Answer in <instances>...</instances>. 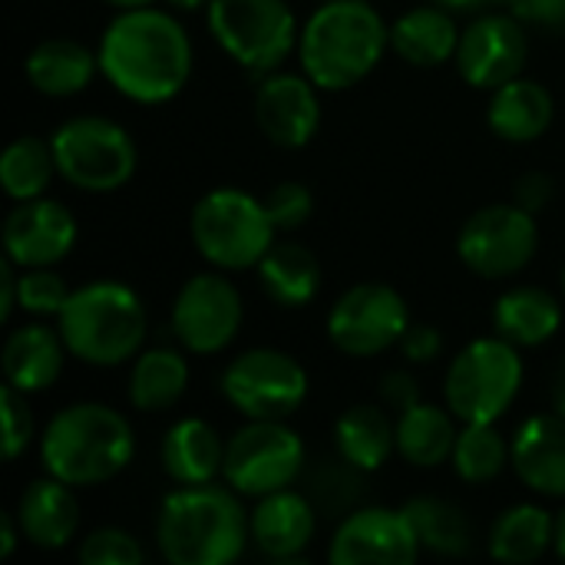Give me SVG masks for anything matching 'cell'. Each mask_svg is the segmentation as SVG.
<instances>
[{
    "label": "cell",
    "mask_w": 565,
    "mask_h": 565,
    "mask_svg": "<svg viewBox=\"0 0 565 565\" xmlns=\"http://www.w3.org/2000/svg\"><path fill=\"white\" fill-rule=\"evenodd\" d=\"M563 295H565V271H563Z\"/></svg>",
    "instance_id": "obj_52"
},
{
    "label": "cell",
    "mask_w": 565,
    "mask_h": 565,
    "mask_svg": "<svg viewBox=\"0 0 565 565\" xmlns=\"http://www.w3.org/2000/svg\"><path fill=\"white\" fill-rule=\"evenodd\" d=\"M56 328L73 358L93 367H116L132 361L146 341V308L122 281H89L70 291Z\"/></svg>",
    "instance_id": "obj_5"
},
{
    "label": "cell",
    "mask_w": 565,
    "mask_h": 565,
    "mask_svg": "<svg viewBox=\"0 0 565 565\" xmlns=\"http://www.w3.org/2000/svg\"><path fill=\"white\" fill-rule=\"evenodd\" d=\"M20 536H23V533H20L17 513H0V559H10V556H13Z\"/></svg>",
    "instance_id": "obj_46"
},
{
    "label": "cell",
    "mask_w": 565,
    "mask_h": 565,
    "mask_svg": "<svg viewBox=\"0 0 565 565\" xmlns=\"http://www.w3.org/2000/svg\"><path fill=\"white\" fill-rule=\"evenodd\" d=\"M76 559L83 565H142L146 553L132 533L119 526H99L79 543Z\"/></svg>",
    "instance_id": "obj_38"
},
{
    "label": "cell",
    "mask_w": 565,
    "mask_h": 565,
    "mask_svg": "<svg viewBox=\"0 0 565 565\" xmlns=\"http://www.w3.org/2000/svg\"><path fill=\"white\" fill-rule=\"evenodd\" d=\"M305 497L324 520H344L354 510H361V500L367 493V470L351 463L344 454H328L305 467Z\"/></svg>",
    "instance_id": "obj_33"
},
{
    "label": "cell",
    "mask_w": 565,
    "mask_h": 565,
    "mask_svg": "<svg viewBox=\"0 0 565 565\" xmlns=\"http://www.w3.org/2000/svg\"><path fill=\"white\" fill-rule=\"evenodd\" d=\"M556 540V516L536 503H516L503 510L493 526L487 550L497 563H536Z\"/></svg>",
    "instance_id": "obj_30"
},
{
    "label": "cell",
    "mask_w": 565,
    "mask_h": 565,
    "mask_svg": "<svg viewBox=\"0 0 565 565\" xmlns=\"http://www.w3.org/2000/svg\"><path fill=\"white\" fill-rule=\"evenodd\" d=\"M563 328V305L540 285H520L497 298L493 331L516 348H540Z\"/></svg>",
    "instance_id": "obj_26"
},
{
    "label": "cell",
    "mask_w": 565,
    "mask_h": 565,
    "mask_svg": "<svg viewBox=\"0 0 565 565\" xmlns=\"http://www.w3.org/2000/svg\"><path fill=\"white\" fill-rule=\"evenodd\" d=\"M516 477L540 497L565 500V417L536 414L510 440Z\"/></svg>",
    "instance_id": "obj_20"
},
{
    "label": "cell",
    "mask_w": 565,
    "mask_h": 565,
    "mask_svg": "<svg viewBox=\"0 0 565 565\" xmlns=\"http://www.w3.org/2000/svg\"><path fill=\"white\" fill-rule=\"evenodd\" d=\"M450 463L457 477L473 487L493 483L507 467H513V447L503 440L497 424H463Z\"/></svg>",
    "instance_id": "obj_36"
},
{
    "label": "cell",
    "mask_w": 565,
    "mask_h": 565,
    "mask_svg": "<svg viewBox=\"0 0 565 565\" xmlns=\"http://www.w3.org/2000/svg\"><path fill=\"white\" fill-rule=\"evenodd\" d=\"M205 20L215 43L252 73L278 70L301 36L285 0H209Z\"/></svg>",
    "instance_id": "obj_9"
},
{
    "label": "cell",
    "mask_w": 565,
    "mask_h": 565,
    "mask_svg": "<svg viewBox=\"0 0 565 565\" xmlns=\"http://www.w3.org/2000/svg\"><path fill=\"white\" fill-rule=\"evenodd\" d=\"M411 328V308L404 295L381 281H361L348 288L328 311V338L348 358H374L401 344Z\"/></svg>",
    "instance_id": "obj_13"
},
{
    "label": "cell",
    "mask_w": 565,
    "mask_h": 565,
    "mask_svg": "<svg viewBox=\"0 0 565 565\" xmlns=\"http://www.w3.org/2000/svg\"><path fill=\"white\" fill-rule=\"evenodd\" d=\"M252 540L248 513L232 487H179L159 507L156 543L172 565H225Z\"/></svg>",
    "instance_id": "obj_3"
},
{
    "label": "cell",
    "mask_w": 565,
    "mask_h": 565,
    "mask_svg": "<svg viewBox=\"0 0 565 565\" xmlns=\"http://www.w3.org/2000/svg\"><path fill=\"white\" fill-rule=\"evenodd\" d=\"M550 397H553V414L565 417V358L556 364L553 371V387H550Z\"/></svg>",
    "instance_id": "obj_48"
},
{
    "label": "cell",
    "mask_w": 565,
    "mask_h": 565,
    "mask_svg": "<svg viewBox=\"0 0 565 565\" xmlns=\"http://www.w3.org/2000/svg\"><path fill=\"white\" fill-rule=\"evenodd\" d=\"M70 298L66 281L53 268H20L17 278V305L26 315H60Z\"/></svg>",
    "instance_id": "obj_37"
},
{
    "label": "cell",
    "mask_w": 565,
    "mask_h": 565,
    "mask_svg": "<svg viewBox=\"0 0 565 565\" xmlns=\"http://www.w3.org/2000/svg\"><path fill=\"white\" fill-rule=\"evenodd\" d=\"M334 450L361 470L374 473L397 450V424L381 407L354 404L334 424Z\"/></svg>",
    "instance_id": "obj_32"
},
{
    "label": "cell",
    "mask_w": 565,
    "mask_h": 565,
    "mask_svg": "<svg viewBox=\"0 0 565 565\" xmlns=\"http://www.w3.org/2000/svg\"><path fill=\"white\" fill-rule=\"evenodd\" d=\"M66 344L60 328L53 331L50 324H23L7 334L3 341V381L20 391V394H40L50 391L63 371Z\"/></svg>",
    "instance_id": "obj_22"
},
{
    "label": "cell",
    "mask_w": 565,
    "mask_h": 565,
    "mask_svg": "<svg viewBox=\"0 0 565 565\" xmlns=\"http://www.w3.org/2000/svg\"><path fill=\"white\" fill-rule=\"evenodd\" d=\"M76 245V218L56 199L17 202L3 222V258L17 268H53Z\"/></svg>",
    "instance_id": "obj_17"
},
{
    "label": "cell",
    "mask_w": 565,
    "mask_h": 565,
    "mask_svg": "<svg viewBox=\"0 0 565 565\" xmlns=\"http://www.w3.org/2000/svg\"><path fill=\"white\" fill-rule=\"evenodd\" d=\"M404 516L411 520L420 550L447 559H460L473 550V530L467 513L440 497H414L404 503Z\"/></svg>",
    "instance_id": "obj_34"
},
{
    "label": "cell",
    "mask_w": 565,
    "mask_h": 565,
    "mask_svg": "<svg viewBox=\"0 0 565 565\" xmlns=\"http://www.w3.org/2000/svg\"><path fill=\"white\" fill-rule=\"evenodd\" d=\"M536 248H540L536 215L516 202H497L477 209L457 235L460 262L473 275L490 281L520 275L536 258Z\"/></svg>",
    "instance_id": "obj_12"
},
{
    "label": "cell",
    "mask_w": 565,
    "mask_h": 565,
    "mask_svg": "<svg viewBox=\"0 0 565 565\" xmlns=\"http://www.w3.org/2000/svg\"><path fill=\"white\" fill-rule=\"evenodd\" d=\"M381 401H384L391 411L404 414L407 407H414V404L424 401V397H420V381H417L411 371H391V374H384V381H381Z\"/></svg>",
    "instance_id": "obj_43"
},
{
    "label": "cell",
    "mask_w": 565,
    "mask_h": 565,
    "mask_svg": "<svg viewBox=\"0 0 565 565\" xmlns=\"http://www.w3.org/2000/svg\"><path fill=\"white\" fill-rule=\"evenodd\" d=\"M510 10L540 26H565V0H516Z\"/></svg>",
    "instance_id": "obj_44"
},
{
    "label": "cell",
    "mask_w": 565,
    "mask_h": 565,
    "mask_svg": "<svg viewBox=\"0 0 565 565\" xmlns=\"http://www.w3.org/2000/svg\"><path fill=\"white\" fill-rule=\"evenodd\" d=\"M106 3L116 10H136V7H152L156 0H106Z\"/></svg>",
    "instance_id": "obj_50"
},
{
    "label": "cell",
    "mask_w": 565,
    "mask_h": 565,
    "mask_svg": "<svg viewBox=\"0 0 565 565\" xmlns=\"http://www.w3.org/2000/svg\"><path fill=\"white\" fill-rule=\"evenodd\" d=\"M255 122L281 149H301L321 126L318 86L308 76L271 73L255 89Z\"/></svg>",
    "instance_id": "obj_18"
},
{
    "label": "cell",
    "mask_w": 565,
    "mask_h": 565,
    "mask_svg": "<svg viewBox=\"0 0 565 565\" xmlns=\"http://www.w3.org/2000/svg\"><path fill=\"white\" fill-rule=\"evenodd\" d=\"M0 404H3V457L17 460L33 440V414L26 407V394L13 391L10 384H3Z\"/></svg>",
    "instance_id": "obj_40"
},
{
    "label": "cell",
    "mask_w": 565,
    "mask_h": 565,
    "mask_svg": "<svg viewBox=\"0 0 565 565\" xmlns=\"http://www.w3.org/2000/svg\"><path fill=\"white\" fill-rule=\"evenodd\" d=\"M242 318V291L218 271L192 275L172 301V334L192 354L225 351L238 338Z\"/></svg>",
    "instance_id": "obj_14"
},
{
    "label": "cell",
    "mask_w": 565,
    "mask_h": 565,
    "mask_svg": "<svg viewBox=\"0 0 565 565\" xmlns=\"http://www.w3.org/2000/svg\"><path fill=\"white\" fill-rule=\"evenodd\" d=\"M321 3H324V0H321Z\"/></svg>",
    "instance_id": "obj_53"
},
{
    "label": "cell",
    "mask_w": 565,
    "mask_h": 565,
    "mask_svg": "<svg viewBox=\"0 0 565 565\" xmlns=\"http://www.w3.org/2000/svg\"><path fill=\"white\" fill-rule=\"evenodd\" d=\"M53 159L60 179L83 192H116L122 189L139 162L132 136L106 116L66 119L53 136Z\"/></svg>",
    "instance_id": "obj_8"
},
{
    "label": "cell",
    "mask_w": 565,
    "mask_h": 565,
    "mask_svg": "<svg viewBox=\"0 0 565 565\" xmlns=\"http://www.w3.org/2000/svg\"><path fill=\"white\" fill-rule=\"evenodd\" d=\"M460 427L450 407L437 404H414L404 414H397V454L420 470L444 467L454 457Z\"/></svg>",
    "instance_id": "obj_29"
},
{
    "label": "cell",
    "mask_w": 565,
    "mask_h": 565,
    "mask_svg": "<svg viewBox=\"0 0 565 565\" xmlns=\"http://www.w3.org/2000/svg\"><path fill=\"white\" fill-rule=\"evenodd\" d=\"M460 30L447 7H414L391 26V50L411 66H440L457 56Z\"/></svg>",
    "instance_id": "obj_27"
},
{
    "label": "cell",
    "mask_w": 565,
    "mask_h": 565,
    "mask_svg": "<svg viewBox=\"0 0 565 565\" xmlns=\"http://www.w3.org/2000/svg\"><path fill=\"white\" fill-rule=\"evenodd\" d=\"M305 444L285 420H248L225 440L222 477L238 497L288 490L305 473Z\"/></svg>",
    "instance_id": "obj_10"
},
{
    "label": "cell",
    "mask_w": 565,
    "mask_h": 565,
    "mask_svg": "<svg viewBox=\"0 0 565 565\" xmlns=\"http://www.w3.org/2000/svg\"><path fill=\"white\" fill-rule=\"evenodd\" d=\"M222 397L248 420H285L308 397L305 367L278 348H252L222 371Z\"/></svg>",
    "instance_id": "obj_11"
},
{
    "label": "cell",
    "mask_w": 565,
    "mask_h": 565,
    "mask_svg": "<svg viewBox=\"0 0 565 565\" xmlns=\"http://www.w3.org/2000/svg\"><path fill=\"white\" fill-rule=\"evenodd\" d=\"M255 271L278 308H305L321 291V262L301 242H275Z\"/></svg>",
    "instance_id": "obj_28"
},
{
    "label": "cell",
    "mask_w": 565,
    "mask_h": 565,
    "mask_svg": "<svg viewBox=\"0 0 565 565\" xmlns=\"http://www.w3.org/2000/svg\"><path fill=\"white\" fill-rule=\"evenodd\" d=\"M96 70H99V53H93L89 46H83L70 36H50V40L36 43L23 63L30 86L40 96H53V99L83 93L93 83Z\"/></svg>",
    "instance_id": "obj_23"
},
{
    "label": "cell",
    "mask_w": 565,
    "mask_h": 565,
    "mask_svg": "<svg viewBox=\"0 0 565 565\" xmlns=\"http://www.w3.org/2000/svg\"><path fill=\"white\" fill-rule=\"evenodd\" d=\"M447 7L450 13H473V10H490V7H513L516 0H434Z\"/></svg>",
    "instance_id": "obj_47"
},
{
    "label": "cell",
    "mask_w": 565,
    "mask_h": 565,
    "mask_svg": "<svg viewBox=\"0 0 565 565\" xmlns=\"http://www.w3.org/2000/svg\"><path fill=\"white\" fill-rule=\"evenodd\" d=\"M166 3H172L175 10H202V7H209V0H166Z\"/></svg>",
    "instance_id": "obj_51"
},
{
    "label": "cell",
    "mask_w": 565,
    "mask_h": 565,
    "mask_svg": "<svg viewBox=\"0 0 565 565\" xmlns=\"http://www.w3.org/2000/svg\"><path fill=\"white\" fill-rule=\"evenodd\" d=\"M189 387V364L175 348L139 351L129 371V404L142 414H162L182 401Z\"/></svg>",
    "instance_id": "obj_31"
},
{
    "label": "cell",
    "mask_w": 565,
    "mask_h": 565,
    "mask_svg": "<svg viewBox=\"0 0 565 565\" xmlns=\"http://www.w3.org/2000/svg\"><path fill=\"white\" fill-rule=\"evenodd\" d=\"M189 232L199 255L218 271L258 268L278 235L265 199H255L252 192L232 185L212 189L195 202Z\"/></svg>",
    "instance_id": "obj_6"
},
{
    "label": "cell",
    "mask_w": 565,
    "mask_h": 565,
    "mask_svg": "<svg viewBox=\"0 0 565 565\" xmlns=\"http://www.w3.org/2000/svg\"><path fill=\"white\" fill-rule=\"evenodd\" d=\"M225 444L212 424L202 417H185L172 424L162 437V470L179 487L212 483L222 473Z\"/></svg>",
    "instance_id": "obj_25"
},
{
    "label": "cell",
    "mask_w": 565,
    "mask_h": 565,
    "mask_svg": "<svg viewBox=\"0 0 565 565\" xmlns=\"http://www.w3.org/2000/svg\"><path fill=\"white\" fill-rule=\"evenodd\" d=\"M391 26L367 0H324L298 36V60L318 89H351L374 73Z\"/></svg>",
    "instance_id": "obj_2"
},
{
    "label": "cell",
    "mask_w": 565,
    "mask_h": 565,
    "mask_svg": "<svg viewBox=\"0 0 565 565\" xmlns=\"http://www.w3.org/2000/svg\"><path fill=\"white\" fill-rule=\"evenodd\" d=\"M136 454L129 420L106 404H70L40 437L43 470L70 487H96L119 477Z\"/></svg>",
    "instance_id": "obj_4"
},
{
    "label": "cell",
    "mask_w": 565,
    "mask_h": 565,
    "mask_svg": "<svg viewBox=\"0 0 565 565\" xmlns=\"http://www.w3.org/2000/svg\"><path fill=\"white\" fill-rule=\"evenodd\" d=\"M53 175H60V172H56L50 139L43 142L36 136H20L0 156V185L7 192V199H13V202L40 199L50 189Z\"/></svg>",
    "instance_id": "obj_35"
},
{
    "label": "cell",
    "mask_w": 565,
    "mask_h": 565,
    "mask_svg": "<svg viewBox=\"0 0 565 565\" xmlns=\"http://www.w3.org/2000/svg\"><path fill=\"white\" fill-rule=\"evenodd\" d=\"M530 40L516 13H480L457 46V73L473 89H497L516 79L526 66Z\"/></svg>",
    "instance_id": "obj_15"
},
{
    "label": "cell",
    "mask_w": 565,
    "mask_h": 565,
    "mask_svg": "<svg viewBox=\"0 0 565 565\" xmlns=\"http://www.w3.org/2000/svg\"><path fill=\"white\" fill-rule=\"evenodd\" d=\"M17 278H20V268L10 258H3V265H0V318L3 321H10L13 311L20 308L17 305Z\"/></svg>",
    "instance_id": "obj_45"
},
{
    "label": "cell",
    "mask_w": 565,
    "mask_h": 565,
    "mask_svg": "<svg viewBox=\"0 0 565 565\" xmlns=\"http://www.w3.org/2000/svg\"><path fill=\"white\" fill-rule=\"evenodd\" d=\"M315 526H318V510L311 507L305 493H295V490L268 493L248 513L252 543L258 546V553L278 563L298 559L311 546Z\"/></svg>",
    "instance_id": "obj_19"
},
{
    "label": "cell",
    "mask_w": 565,
    "mask_h": 565,
    "mask_svg": "<svg viewBox=\"0 0 565 565\" xmlns=\"http://www.w3.org/2000/svg\"><path fill=\"white\" fill-rule=\"evenodd\" d=\"M523 387L520 348L507 338L470 341L447 371L444 397L460 424H497Z\"/></svg>",
    "instance_id": "obj_7"
},
{
    "label": "cell",
    "mask_w": 565,
    "mask_h": 565,
    "mask_svg": "<svg viewBox=\"0 0 565 565\" xmlns=\"http://www.w3.org/2000/svg\"><path fill=\"white\" fill-rule=\"evenodd\" d=\"M265 209H268L271 225L278 232H295V228H301L311 218L315 199H311V189L305 182H278L265 195Z\"/></svg>",
    "instance_id": "obj_39"
},
{
    "label": "cell",
    "mask_w": 565,
    "mask_h": 565,
    "mask_svg": "<svg viewBox=\"0 0 565 565\" xmlns=\"http://www.w3.org/2000/svg\"><path fill=\"white\" fill-rule=\"evenodd\" d=\"M420 556V540L404 516V510L387 507H361L344 516L328 546V559L334 565H411Z\"/></svg>",
    "instance_id": "obj_16"
},
{
    "label": "cell",
    "mask_w": 565,
    "mask_h": 565,
    "mask_svg": "<svg viewBox=\"0 0 565 565\" xmlns=\"http://www.w3.org/2000/svg\"><path fill=\"white\" fill-rule=\"evenodd\" d=\"M17 523L30 546L36 550H63L79 530V503L73 487L56 477L33 480L17 503Z\"/></svg>",
    "instance_id": "obj_21"
},
{
    "label": "cell",
    "mask_w": 565,
    "mask_h": 565,
    "mask_svg": "<svg viewBox=\"0 0 565 565\" xmlns=\"http://www.w3.org/2000/svg\"><path fill=\"white\" fill-rule=\"evenodd\" d=\"M553 550H556L559 559H565V510L556 516V540H553Z\"/></svg>",
    "instance_id": "obj_49"
},
{
    "label": "cell",
    "mask_w": 565,
    "mask_h": 565,
    "mask_svg": "<svg viewBox=\"0 0 565 565\" xmlns=\"http://www.w3.org/2000/svg\"><path fill=\"white\" fill-rule=\"evenodd\" d=\"M401 351L411 364H430L444 351V334L434 324H411L401 338Z\"/></svg>",
    "instance_id": "obj_41"
},
{
    "label": "cell",
    "mask_w": 565,
    "mask_h": 565,
    "mask_svg": "<svg viewBox=\"0 0 565 565\" xmlns=\"http://www.w3.org/2000/svg\"><path fill=\"white\" fill-rule=\"evenodd\" d=\"M553 116H556L553 93L540 79H526V76L497 86L487 109V122L493 136H500L503 142L540 139L553 126Z\"/></svg>",
    "instance_id": "obj_24"
},
{
    "label": "cell",
    "mask_w": 565,
    "mask_h": 565,
    "mask_svg": "<svg viewBox=\"0 0 565 565\" xmlns=\"http://www.w3.org/2000/svg\"><path fill=\"white\" fill-rule=\"evenodd\" d=\"M556 195V182L546 172H523L513 185V202L523 205L526 212H543Z\"/></svg>",
    "instance_id": "obj_42"
},
{
    "label": "cell",
    "mask_w": 565,
    "mask_h": 565,
    "mask_svg": "<svg viewBox=\"0 0 565 565\" xmlns=\"http://www.w3.org/2000/svg\"><path fill=\"white\" fill-rule=\"evenodd\" d=\"M96 53L109 86L142 106L175 99L192 76V40L185 26L156 7L119 10L106 23Z\"/></svg>",
    "instance_id": "obj_1"
}]
</instances>
